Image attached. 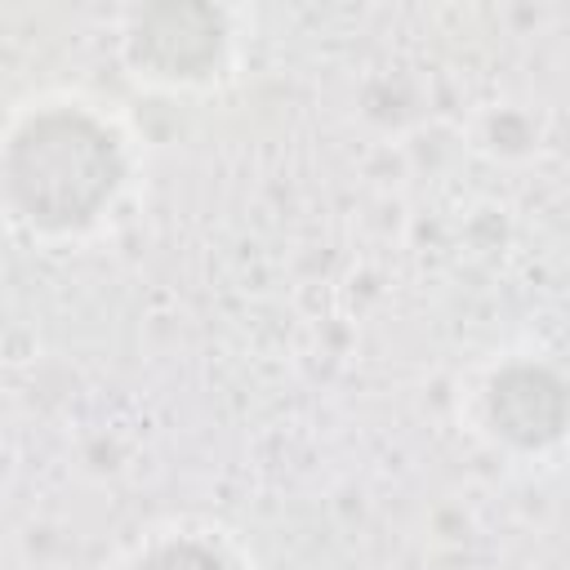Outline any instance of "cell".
<instances>
[{
	"label": "cell",
	"instance_id": "cell-1",
	"mask_svg": "<svg viewBox=\"0 0 570 570\" xmlns=\"http://www.w3.org/2000/svg\"><path fill=\"white\" fill-rule=\"evenodd\" d=\"M13 187L27 209H40L45 218H80L111 187L107 147L80 120H45L18 142Z\"/></svg>",
	"mask_w": 570,
	"mask_h": 570
},
{
	"label": "cell",
	"instance_id": "cell-2",
	"mask_svg": "<svg viewBox=\"0 0 570 570\" xmlns=\"http://www.w3.org/2000/svg\"><path fill=\"white\" fill-rule=\"evenodd\" d=\"M147 570H223V561H214L209 552H196V548H169Z\"/></svg>",
	"mask_w": 570,
	"mask_h": 570
}]
</instances>
